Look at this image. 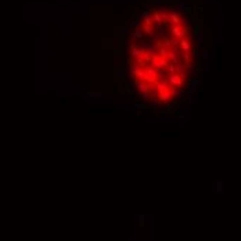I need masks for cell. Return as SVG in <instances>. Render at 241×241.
Returning <instances> with one entry per match:
<instances>
[{
    "instance_id": "obj_1",
    "label": "cell",
    "mask_w": 241,
    "mask_h": 241,
    "mask_svg": "<svg viewBox=\"0 0 241 241\" xmlns=\"http://www.w3.org/2000/svg\"><path fill=\"white\" fill-rule=\"evenodd\" d=\"M159 99H161V101H162V103H168V101L172 99V94H170V89H169V90L162 91V93H159Z\"/></svg>"
},
{
    "instance_id": "obj_2",
    "label": "cell",
    "mask_w": 241,
    "mask_h": 241,
    "mask_svg": "<svg viewBox=\"0 0 241 241\" xmlns=\"http://www.w3.org/2000/svg\"><path fill=\"white\" fill-rule=\"evenodd\" d=\"M136 87H137V90L140 91V93H143V91H147V90H150V85H147L146 82H140Z\"/></svg>"
},
{
    "instance_id": "obj_3",
    "label": "cell",
    "mask_w": 241,
    "mask_h": 241,
    "mask_svg": "<svg viewBox=\"0 0 241 241\" xmlns=\"http://www.w3.org/2000/svg\"><path fill=\"white\" fill-rule=\"evenodd\" d=\"M170 94H172V97H178V96L180 94L179 87H172V89H170Z\"/></svg>"
},
{
    "instance_id": "obj_4",
    "label": "cell",
    "mask_w": 241,
    "mask_h": 241,
    "mask_svg": "<svg viewBox=\"0 0 241 241\" xmlns=\"http://www.w3.org/2000/svg\"><path fill=\"white\" fill-rule=\"evenodd\" d=\"M140 96L143 97V99H148L151 96V90H147V91H143V93H140Z\"/></svg>"
}]
</instances>
